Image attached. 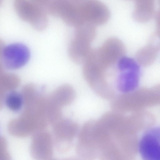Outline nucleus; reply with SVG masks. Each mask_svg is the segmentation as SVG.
<instances>
[{
	"mask_svg": "<svg viewBox=\"0 0 160 160\" xmlns=\"http://www.w3.org/2000/svg\"><path fill=\"white\" fill-rule=\"evenodd\" d=\"M138 148L143 160H160V126L148 130L140 139Z\"/></svg>",
	"mask_w": 160,
	"mask_h": 160,
	"instance_id": "1a4fd4ad",
	"label": "nucleus"
},
{
	"mask_svg": "<svg viewBox=\"0 0 160 160\" xmlns=\"http://www.w3.org/2000/svg\"><path fill=\"white\" fill-rule=\"evenodd\" d=\"M158 3H159V6L160 7V0H159L158 1Z\"/></svg>",
	"mask_w": 160,
	"mask_h": 160,
	"instance_id": "6ab92c4d",
	"label": "nucleus"
},
{
	"mask_svg": "<svg viewBox=\"0 0 160 160\" xmlns=\"http://www.w3.org/2000/svg\"><path fill=\"white\" fill-rule=\"evenodd\" d=\"M54 146L60 152H64L71 147L72 141L78 133V124L73 120L62 118L52 125Z\"/></svg>",
	"mask_w": 160,
	"mask_h": 160,
	"instance_id": "423d86ee",
	"label": "nucleus"
},
{
	"mask_svg": "<svg viewBox=\"0 0 160 160\" xmlns=\"http://www.w3.org/2000/svg\"><path fill=\"white\" fill-rule=\"evenodd\" d=\"M160 104V84L151 88H142L115 95L110 106L112 110L126 113L145 110Z\"/></svg>",
	"mask_w": 160,
	"mask_h": 160,
	"instance_id": "7ed1b4c3",
	"label": "nucleus"
},
{
	"mask_svg": "<svg viewBox=\"0 0 160 160\" xmlns=\"http://www.w3.org/2000/svg\"><path fill=\"white\" fill-rule=\"evenodd\" d=\"M5 103L7 107L11 110L18 111L24 103L23 95L18 92L11 91L5 97Z\"/></svg>",
	"mask_w": 160,
	"mask_h": 160,
	"instance_id": "ddd939ff",
	"label": "nucleus"
},
{
	"mask_svg": "<svg viewBox=\"0 0 160 160\" xmlns=\"http://www.w3.org/2000/svg\"><path fill=\"white\" fill-rule=\"evenodd\" d=\"M159 51L157 47L148 42L147 45L136 52L135 58L137 62L142 66H149L154 62Z\"/></svg>",
	"mask_w": 160,
	"mask_h": 160,
	"instance_id": "9b49d317",
	"label": "nucleus"
},
{
	"mask_svg": "<svg viewBox=\"0 0 160 160\" xmlns=\"http://www.w3.org/2000/svg\"><path fill=\"white\" fill-rule=\"evenodd\" d=\"M132 16L139 22H145L151 19L155 13V3L152 0H136Z\"/></svg>",
	"mask_w": 160,
	"mask_h": 160,
	"instance_id": "9d476101",
	"label": "nucleus"
},
{
	"mask_svg": "<svg viewBox=\"0 0 160 160\" xmlns=\"http://www.w3.org/2000/svg\"><path fill=\"white\" fill-rule=\"evenodd\" d=\"M75 28L74 36L68 48L72 60L77 64H83L92 50L91 44L96 35V26L85 23Z\"/></svg>",
	"mask_w": 160,
	"mask_h": 160,
	"instance_id": "20e7f679",
	"label": "nucleus"
},
{
	"mask_svg": "<svg viewBox=\"0 0 160 160\" xmlns=\"http://www.w3.org/2000/svg\"><path fill=\"white\" fill-rule=\"evenodd\" d=\"M57 160L56 159H55L54 158H50V159H48V160Z\"/></svg>",
	"mask_w": 160,
	"mask_h": 160,
	"instance_id": "a211bd4d",
	"label": "nucleus"
},
{
	"mask_svg": "<svg viewBox=\"0 0 160 160\" xmlns=\"http://www.w3.org/2000/svg\"><path fill=\"white\" fill-rule=\"evenodd\" d=\"M62 160H79L77 159H76L74 158H65Z\"/></svg>",
	"mask_w": 160,
	"mask_h": 160,
	"instance_id": "f3484780",
	"label": "nucleus"
},
{
	"mask_svg": "<svg viewBox=\"0 0 160 160\" xmlns=\"http://www.w3.org/2000/svg\"><path fill=\"white\" fill-rule=\"evenodd\" d=\"M134 59L124 56L117 64L119 73L116 81L117 89L122 93L131 92L137 89L139 84L140 68Z\"/></svg>",
	"mask_w": 160,
	"mask_h": 160,
	"instance_id": "39448f33",
	"label": "nucleus"
},
{
	"mask_svg": "<svg viewBox=\"0 0 160 160\" xmlns=\"http://www.w3.org/2000/svg\"><path fill=\"white\" fill-rule=\"evenodd\" d=\"M51 96L52 100L61 107L71 104L75 99L76 92L72 86L65 85L56 90Z\"/></svg>",
	"mask_w": 160,
	"mask_h": 160,
	"instance_id": "f8f14e48",
	"label": "nucleus"
},
{
	"mask_svg": "<svg viewBox=\"0 0 160 160\" xmlns=\"http://www.w3.org/2000/svg\"><path fill=\"white\" fill-rule=\"evenodd\" d=\"M123 43L114 37L106 40L99 47L92 49L83 63V76L106 77L107 71L124 56Z\"/></svg>",
	"mask_w": 160,
	"mask_h": 160,
	"instance_id": "f03ea898",
	"label": "nucleus"
},
{
	"mask_svg": "<svg viewBox=\"0 0 160 160\" xmlns=\"http://www.w3.org/2000/svg\"><path fill=\"white\" fill-rule=\"evenodd\" d=\"M155 19L156 29L155 32L160 37V8L156 14Z\"/></svg>",
	"mask_w": 160,
	"mask_h": 160,
	"instance_id": "dca6fc26",
	"label": "nucleus"
},
{
	"mask_svg": "<svg viewBox=\"0 0 160 160\" xmlns=\"http://www.w3.org/2000/svg\"><path fill=\"white\" fill-rule=\"evenodd\" d=\"M59 13L68 24L76 27L85 23L95 26L106 23L110 12L102 2L94 0L63 1L59 3Z\"/></svg>",
	"mask_w": 160,
	"mask_h": 160,
	"instance_id": "f257e3e1",
	"label": "nucleus"
},
{
	"mask_svg": "<svg viewBox=\"0 0 160 160\" xmlns=\"http://www.w3.org/2000/svg\"><path fill=\"white\" fill-rule=\"evenodd\" d=\"M30 153L34 160H47L52 158L54 146L52 135L45 129L32 135Z\"/></svg>",
	"mask_w": 160,
	"mask_h": 160,
	"instance_id": "6e6552de",
	"label": "nucleus"
},
{
	"mask_svg": "<svg viewBox=\"0 0 160 160\" xmlns=\"http://www.w3.org/2000/svg\"><path fill=\"white\" fill-rule=\"evenodd\" d=\"M30 55L29 50L24 44L20 43L10 44L1 50V62L6 69H16L27 64Z\"/></svg>",
	"mask_w": 160,
	"mask_h": 160,
	"instance_id": "0eeeda50",
	"label": "nucleus"
},
{
	"mask_svg": "<svg viewBox=\"0 0 160 160\" xmlns=\"http://www.w3.org/2000/svg\"><path fill=\"white\" fill-rule=\"evenodd\" d=\"M0 160H12L8 150L7 140L3 137L0 138Z\"/></svg>",
	"mask_w": 160,
	"mask_h": 160,
	"instance_id": "2eb2a0df",
	"label": "nucleus"
},
{
	"mask_svg": "<svg viewBox=\"0 0 160 160\" xmlns=\"http://www.w3.org/2000/svg\"><path fill=\"white\" fill-rule=\"evenodd\" d=\"M19 83V79L17 76L9 74L3 75L0 79V89H2L3 91L12 90Z\"/></svg>",
	"mask_w": 160,
	"mask_h": 160,
	"instance_id": "4468645a",
	"label": "nucleus"
}]
</instances>
